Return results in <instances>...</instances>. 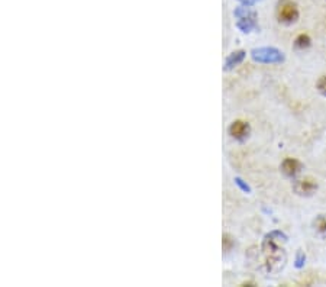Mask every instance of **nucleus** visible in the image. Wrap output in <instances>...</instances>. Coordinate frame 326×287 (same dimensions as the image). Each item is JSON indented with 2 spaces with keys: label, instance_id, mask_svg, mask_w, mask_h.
I'll return each instance as SVG.
<instances>
[{
  "label": "nucleus",
  "instance_id": "obj_11",
  "mask_svg": "<svg viewBox=\"0 0 326 287\" xmlns=\"http://www.w3.org/2000/svg\"><path fill=\"white\" fill-rule=\"evenodd\" d=\"M316 87H318V90H319V93L322 95V96H325L326 97V76H322L318 83H316Z\"/></svg>",
  "mask_w": 326,
  "mask_h": 287
},
{
  "label": "nucleus",
  "instance_id": "obj_9",
  "mask_svg": "<svg viewBox=\"0 0 326 287\" xmlns=\"http://www.w3.org/2000/svg\"><path fill=\"white\" fill-rule=\"evenodd\" d=\"M310 38L309 35L306 34H300L296 40H294V47L299 48V49H305V48H309L310 47Z\"/></svg>",
  "mask_w": 326,
  "mask_h": 287
},
{
  "label": "nucleus",
  "instance_id": "obj_8",
  "mask_svg": "<svg viewBox=\"0 0 326 287\" xmlns=\"http://www.w3.org/2000/svg\"><path fill=\"white\" fill-rule=\"evenodd\" d=\"M245 58V51L242 49H239V51H235V52H232L228 58H226V62H225V70L226 71H229V70H232L233 67H236L238 64H241V62L244 61Z\"/></svg>",
  "mask_w": 326,
  "mask_h": 287
},
{
  "label": "nucleus",
  "instance_id": "obj_2",
  "mask_svg": "<svg viewBox=\"0 0 326 287\" xmlns=\"http://www.w3.org/2000/svg\"><path fill=\"white\" fill-rule=\"evenodd\" d=\"M252 60L257 62H265V64H277L284 61V54L279 51L277 48H255L251 51Z\"/></svg>",
  "mask_w": 326,
  "mask_h": 287
},
{
  "label": "nucleus",
  "instance_id": "obj_7",
  "mask_svg": "<svg viewBox=\"0 0 326 287\" xmlns=\"http://www.w3.org/2000/svg\"><path fill=\"white\" fill-rule=\"evenodd\" d=\"M302 163L296 158H285L284 161L281 163V171L284 173L287 177H294L302 171Z\"/></svg>",
  "mask_w": 326,
  "mask_h": 287
},
{
  "label": "nucleus",
  "instance_id": "obj_12",
  "mask_svg": "<svg viewBox=\"0 0 326 287\" xmlns=\"http://www.w3.org/2000/svg\"><path fill=\"white\" fill-rule=\"evenodd\" d=\"M305 252H303V251H299V252H297V257H296V267H297V268H302V267L305 266Z\"/></svg>",
  "mask_w": 326,
  "mask_h": 287
},
{
  "label": "nucleus",
  "instance_id": "obj_13",
  "mask_svg": "<svg viewBox=\"0 0 326 287\" xmlns=\"http://www.w3.org/2000/svg\"><path fill=\"white\" fill-rule=\"evenodd\" d=\"M235 183L239 186V187H241V189L244 190L245 193H251V187L246 185V183H244V180H242V179L236 177V179H235Z\"/></svg>",
  "mask_w": 326,
  "mask_h": 287
},
{
  "label": "nucleus",
  "instance_id": "obj_1",
  "mask_svg": "<svg viewBox=\"0 0 326 287\" xmlns=\"http://www.w3.org/2000/svg\"><path fill=\"white\" fill-rule=\"evenodd\" d=\"M285 241L287 237L280 231H273L265 235L263 241V251L265 255V266L270 273H279L284 268L287 255L284 249L281 248V244H284Z\"/></svg>",
  "mask_w": 326,
  "mask_h": 287
},
{
  "label": "nucleus",
  "instance_id": "obj_4",
  "mask_svg": "<svg viewBox=\"0 0 326 287\" xmlns=\"http://www.w3.org/2000/svg\"><path fill=\"white\" fill-rule=\"evenodd\" d=\"M235 15L238 16V28L242 31V32H249L251 29H254L257 26L255 23V12L252 10H248L245 7H239L235 10Z\"/></svg>",
  "mask_w": 326,
  "mask_h": 287
},
{
  "label": "nucleus",
  "instance_id": "obj_6",
  "mask_svg": "<svg viewBox=\"0 0 326 287\" xmlns=\"http://www.w3.org/2000/svg\"><path fill=\"white\" fill-rule=\"evenodd\" d=\"M249 134H251V126L244 121H235L229 126V135L236 141H244L249 137Z\"/></svg>",
  "mask_w": 326,
  "mask_h": 287
},
{
  "label": "nucleus",
  "instance_id": "obj_14",
  "mask_svg": "<svg viewBox=\"0 0 326 287\" xmlns=\"http://www.w3.org/2000/svg\"><path fill=\"white\" fill-rule=\"evenodd\" d=\"M232 244H233V241H232V238L228 235V234H225L224 235V248L225 251H229L231 249V246H232Z\"/></svg>",
  "mask_w": 326,
  "mask_h": 287
},
{
  "label": "nucleus",
  "instance_id": "obj_10",
  "mask_svg": "<svg viewBox=\"0 0 326 287\" xmlns=\"http://www.w3.org/2000/svg\"><path fill=\"white\" fill-rule=\"evenodd\" d=\"M313 225H315V229L318 231V232H321V234H326V215H319L316 219H315V222H313Z\"/></svg>",
  "mask_w": 326,
  "mask_h": 287
},
{
  "label": "nucleus",
  "instance_id": "obj_5",
  "mask_svg": "<svg viewBox=\"0 0 326 287\" xmlns=\"http://www.w3.org/2000/svg\"><path fill=\"white\" fill-rule=\"evenodd\" d=\"M293 190L299 194V196H312L316 190H318V183L315 179L312 177H305L302 180H297L293 185Z\"/></svg>",
  "mask_w": 326,
  "mask_h": 287
},
{
  "label": "nucleus",
  "instance_id": "obj_3",
  "mask_svg": "<svg viewBox=\"0 0 326 287\" xmlns=\"http://www.w3.org/2000/svg\"><path fill=\"white\" fill-rule=\"evenodd\" d=\"M277 18L284 25H291L299 19L297 4L291 0H280L277 4Z\"/></svg>",
  "mask_w": 326,
  "mask_h": 287
}]
</instances>
